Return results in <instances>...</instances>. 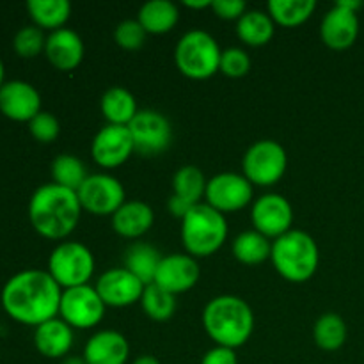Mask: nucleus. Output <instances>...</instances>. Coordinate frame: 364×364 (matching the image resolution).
<instances>
[{
    "mask_svg": "<svg viewBox=\"0 0 364 364\" xmlns=\"http://www.w3.org/2000/svg\"><path fill=\"white\" fill-rule=\"evenodd\" d=\"M63 288L48 270L28 269L14 274L2 288V308L25 326H41L59 315Z\"/></svg>",
    "mask_w": 364,
    "mask_h": 364,
    "instance_id": "1",
    "label": "nucleus"
},
{
    "mask_svg": "<svg viewBox=\"0 0 364 364\" xmlns=\"http://www.w3.org/2000/svg\"><path fill=\"white\" fill-rule=\"evenodd\" d=\"M82 206L77 192L57 183L41 185L28 201V219L36 233L48 240H63L73 233Z\"/></svg>",
    "mask_w": 364,
    "mask_h": 364,
    "instance_id": "2",
    "label": "nucleus"
},
{
    "mask_svg": "<svg viewBox=\"0 0 364 364\" xmlns=\"http://www.w3.org/2000/svg\"><path fill=\"white\" fill-rule=\"evenodd\" d=\"M203 327L217 347L238 348L245 345L255 331V313L237 295H219L206 304Z\"/></svg>",
    "mask_w": 364,
    "mask_h": 364,
    "instance_id": "3",
    "label": "nucleus"
},
{
    "mask_svg": "<svg viewBox=\"0 0 364 364\" xmlns=\"http://www.w3.org/2000/svg\"><path fill=\"white\" fill-rule=\"evenodd\" d=\"M270 259L281 277L290 283H306L318 269V245L306 231L290 230L272 242Z\"/></svg>",
    "mask_w": 364,
    "mask_h": 364,
    "instance_id": "4",
    "label": "nucleus"
},
{
    "mask_svg": "<svg viewBox=\"0 0 364 364\" xmlns=\"http://www.w3.org/2000/svg\"><path fill=\"white\" fill-rule=\"evenodd\" d=\"M226 217L206 203L192 206L181 219V242L192 258L215 255L226 242Z\"/></svg>",
    "mask_w": 364,
    "mask_h": 364,
    "instance_id": "5",
    "label": "nucleus"
},
{
    "mask_svg": "<svg viewBox=\"0 0 364 364\" xmlns=\"http://www.w3.org/2000/svg\"><path fill=\"white\" fill-rule=\"evenodd\" d=\"M220 52L215 38L205 31H188L174 50V60L181 75L192 80H206L220 68Z\"/></svg>",
    "mask_w": 364,
    "mask_h": 364,
    "instance_id": "6",
    "label": "nucleus"
},
{
    "mask_svg": "<svg viewBox=\"0 0 364 364\" xmlns=\"http://www.w3.org/2000/svg\"><path fill=\"white\" fill-rule=\"evenodd\" d=\"M95 272L92 252L80 242H63L48 258V274L63 290L84 287Z\"/></svg>",
    "mask_w": 364,
    "mask_h": 364,
    "instance_id": "7",
    "label": "nucleus"
},
{
    "mask_svg": "<svg viewBox=\"0 0 364 364\" xmlns=\"http://www.w3.org/2000/svg\"><path fill=\"white\" fill-rule=\"evenodd\" d=\"M288 156L283 146L276 141H258L245 151L242 160L244 176L251 185L270 187L276 185L287 173Z\"/></svg>",
    "mask_w": 364,
    "mask_h": 364,
    "instance_id": "8",
    "label": "nucleus"
},
{
    "mask_svg": "<svg viewBox=\"0 0 364 364\" xmlns=\"http://www.w3.org/2000/svg\"><path fill=\"white\" fill-rule=\"evenodd\" d=\"M105 308L96 288L84 284L63 290L59 315L71 329H91L102 322Z\"/></svg>",
    "mask_w": 364,
    "mask_h": 364,
    "instance_id": "9",
    "label": "nucleus"
},
{
    "mask_svg": "<svg viewBox=\"0 0 364 364\" xmlns=\"http://www.w3.org/2000/svg\"><path fill=\"white\" fill-rule=\"evenodd\" d=\"M82 210L92 215H114L127 203L124 187L110 174H91L77 191Z\"/></svg>",
    "mask_w": 364,
    "mask_h": 364,
    "instance_id": "10",
    "label": "nucleus"
},
{
    "mask_svg": "<svg viewBox=\"0 0 364 364\" xmlns=\"http://www.w3.org/2000/svg\"><path fill=\"white\" fill-rule=\"evenodd\" d=\"M359 0H338L333 9L327 11L320 23V38L333 50H347L355 43L359 34L358 9Z\"/></svg>",
    "mask_w": 364,
    "mask_h": 364,
    "instance_id": "11",
    "label": "nucleus"
},
{
    "mask_svg": "<svg viewBox=\"0 0 364 364\" xmlns=\"http://www.w3.org/2000/svg\"><path fill=\"white\" fill-rule=\"evenodd\" d=\"M206 205L224 213L245 208L252 199V185L244 174L220 173L206 181Z\"/></svg>",
    "mask_w": 364,
    "mask_h": 364,
    "instance_id": "12",
    "label": "nucleus"
},
{
    "mask_svg": "<svg viewBox=\"0 0 364 364\" xmlns=\"http://www.w3.org/2000/svg\"><path fill=\"white\" fill-rule=\"evenodd\" d=\"M135 151L144 156H155L166 151L173 139L171 123L164 114L156 110H139L137 116L128 124Z\"/></svg>",
    "mask_w": 364,
    "mask_h": 364,
    "instance_id": "13",
    "label": "nucleus"
},
{
    "mask_svg": "<svg viewBox=\"0 0 364 364\" xmlns=\"http://www.w3.org/2000/svg\"><path fill=\"white\" fill-rule=\"evenodd\" d=\"M251 220L258 233L276 240L291 230L294 210L284 196L265 194L252 205Z\"/></svg>",
    "mask_w": 364,
    "mask_h": 364,
    "instance_id": "14",
    "label": "nucleus"
},
{
    "mask_svg": "<svg viewBox=\"0 0 364 364\" xmlns=\"http://www.w3.org/2000/svg\"><path fill=\"white\" fill-rule=\"evenodd\" d=\"M134 151V139L128 127H117V124L103 127L95 135L91 144L92 160L105 169L123 166Z\"/></svg>",
    "mask_w": 364,
    "mask_h": 364,
    "instance_id": "15",
    "label": "nucleus"
},
{
    "mask_svg": "<svg viewBox=\"0 0 364 364\" xmlns=\"http://www.w3.org/2000/svg\"><path fill=\"white\" fill-rule=\"evenodd\" d=\"M95 288L105 306L127 308L141 301L146 284L123 267V269H110L103 272Z\"/></svg>",
    "mask_w": 364,
    "mask_h": 364,
    "instance_id": "16",
    "label": "nucleus"
},
{
    "mask_svg": "<svg viewBox=\"0 0 364 364\" xmlns=\"http://www.w3.org/2000/svg\"><path fill=\"white\" fill-rule=\"evenodd\" d=\"M198 259L188 255L162 256L153 283L169 294L178 295L192 290L199 281Z\"/></svg>",
    "mask_w": 364,
    "mask_h": 364,
    "instance_id": "17",
    "label": "nucleus"
},
{
    "mask_svg": "<svg viewBox=\"0 0 364 364\" xmlns=\"http://www.w3.org/2000/svg\"><path fill=\"white\" fill-rule=\"evenodd\" d=\"M0 112L13 121L28 123L41 112L38 89L25 80H9L0 87Z\"/></svg>",
    "mask_w": 364,
    "mask_h": 364,
    "instance_id": "18",
    "label": "nucleus"
},
{
    "mask_svg": "<svg viewBox=\"0 0 364 364\" xmlns=\"http://www.w3.org/2000/svg\"><path fill=\"white\" fill-rule=\"evenodd\" d=\"M46 59L59 71H71L80 66L84 59V43L71 28H59L50 32L45 46Z\"/></svg>",
    "mask_w": 364,
    "mask_h": 364,
    "instance_id": "19",
    "label": "nucleus"
},
{
    "mask_svg": "<svg viewBox=\"0 0 364 364\" xmlns=\"http://www.w3.org/2000/svg\"><path fill=\"white\" fill-rule=\"evenodd\" d=\"M130 345L127 338L116 331H100L92 334L84 347V361L87 364H127Z\"/></svg>",
    "mask_w": 364,
    "mask_h": 364,
    "instance_id": "20",
    "label": "nucleus"
},
{
    "mask_svg": "<svg viewBox=\"0 0 364 364\" xmlns=\"http://www.w3.org/2000/svg\"><path fill=\"white\" fill-rule=\"evenodd\" d=\"M34 345L45 358L64 359L73 347V329L63 318H52L36 327Z\"/></svg>",
    "mask_w": 364,
    "mask_h": 364,
    "instance_id": "21",
    "label": "nucleus"
},
{
    "mask_svg": "<svg viewBox=\"0 0 364 364\" xmlns=\"http://www.w3.org/2000/svg\"><path fill=\"white\" fill-rule=\"evenodd\" d=\"M155 223L151 206L142 201H127L112 215V228L124 238H139L148 233Z\"/></svg>",
    "mask_w": 364,
    "mask_h": 364,
    "instance_id": "22",
    "label": "nucleus"
},
{
    "mask_svg": "<svg viewBox=\"0 0 364 364\" xmlns=\"http://www.w3.org/2000/svg\"><path fill=\"white\" fill-rule=\"evenodd\" d=\"M178 7L169 0H149L139 9L137 21L142 25L146 34H167L178 23Z\"/></svg>",
    "mask_w": 364,
    "mask_h": 364,
    "instance_id": "23",
    "label": "nucleus"
},
{
    "mask_svg": "<svg viewBox=\"0 0 364 364\" xmlns=\"http://www.w3.org/2000/svg\"><path fill=\"white\" fill-rule=\"evenodd\" d=\"M100 109L109 124L117 127H128L139 112L134 95L123 87L107 89L100 102Z\"/></svg>",
    "mask_w": 364,
    "mask_h": 364,
    "instance_id": "24",
    "label": "nucleus"
},
{
    "mask_svg": "<svg viewBox=\"0 0 364 364\" xmlns=\"http://www.w3.org/2000/svg\"><path fill=\"white\" fill-rule=\"evenodd\" d=\"M160 262H162L160 252L151 245L142 244V242L130 245L124 252V269L130 270L146 287L155 281V274Z\"/></svg>",
    "mask_w": 364,
    "mask_h": 364,
    "instance_id": "25",
    "label": "nucleus"
},
{
    "mask_svg": "<svg viewBox=\"0 0 364 364\" xmlns=\"http://www.w3.org/2000/svg\"><path fill=\"white\" fill-rule=\"evenodd\" d=\"M27 11L36 27L59 31L70 20L71 4L68 0H28Z\"/></svg>",
    "mask_w": 364,
    "mask_h": 364,
    "instance_id": "26",
    "label": "nucleus"
},
{
    "mask_svg": "<svg viewBox=\"0 0 364 364\" xmlns=\"http://www.w3.org/2000/svg\"><path fill=\"white\" fill-rule=\"evenodd\" d=\"M173 198L187 205L188 208L199 205L206 192V180L201 169L196 166L180 167L173 178Z\"/></svg>",
    "mask_w": 364,
    "mask_h": 364,
    "instance_id": "27",
    "label": "nucleus"
},
{
    "mask_svg": "<svg viewBox=\"0 0 364 364\" xmlns=\"http://www.w3.org/2000/svg\"><path fill=\"white\" fill-rule=\"evenodd\" d=\"M267 9L274 23L294 28L311 18L316 9V2L315 0H270Z\"/></svg>",
    "mask_w": 364,
    "mask_h": 364,
    "instance_id": "28",
    "label": "nucleus"
},
{
    "mask_svg": "<svg viewBox=\"0 0 364 364\" xmlns=\"http://www.w3.org/2000/svg\"><path fill=\"white\" fill-rule=\"evenodd\" d=\"M237 36L247 46L258 48V46L267 45L274 36L272 18L263 11H247L237 21Z\"/></svg>",
    "mask_w": 364,
    "mask_h": 364,
    "instance_id": "29",
    "label": "nucleus"
},
{
    "mask_svg": "<svg viewBox=\"0 0 364 364\" xmlns=\"http://www.w3.org/2000/svg\"><path fill=\"white\" fill-rule=\"evenodd\" d=\"M231 251H233L235 258L244 265H259L270 258L272 244L269 242V238L263 237L256 230L244 231L235 238Z\"/></svg>",
    "mask_w": 364,
    "mask_h": 364,
    "instance_id": "30",
    "label": "nucleus"
},
{
    "mask_svg": "<svg viewBox=\"0 0 364 364\" xmlns=\"http://www.w3.org/2000/svg\"><path fill=\"white\" fill-rule=\"evenodd\" d=\"M313 338L322 350H338L347 341V323L336 313H326L316 320L313 327Z\"/></svg>",
    "mask_w": 364,
    "mask_h": 364,
    "instance_id": "31",
    "label": "nucleus"
},
{
    "mask_svg": "<svg viewBox=\"0 0 364 364\" xmlns=\"http://www.w3.org/2000/svg\"><path fill=\"white\" fill-rule=\"evenodd\" d=\"M87 169L84 162L73 155H59L52 162V178L53 183L60 185L64 188L77 192L87 180Z\"/></svg>",
    "mask_w": 364,
    "mask_h": 364,
    "instance_id": "32",
    "label": "nucleus"
},
{
    "mask_svg": "<svg viewBox=\"0 0 364 364\" xmlns=\"http://www.w3.org/2000/svg\"><path fill=\"white\" fill-rule=\"evenodd\" d=\"M176 295L162 290L155 283L148 284L144 288V294L141 297V306L146 315L155 322H166L176 311Z\"/></svg>",
    "mask_w": 364,
    "mask_h": 364,
    "instance_id": "33",
    "label": "nucleus"
},
{
    "mask_svg": "<svg viewBox=\"0 0 364 364\" xmlns=\"http://www.w3.org/2000/svg\"><path fill=\"white\" fill-rule=\"evenodd\" d=\"M14 52L23 59H32V57L39 55L45 52L46 38L43 31L36 25H27V27L20 28L13 39Z\"/></svg>",
    "mask_w": 364,
    "mask_h": 364,
    "instance_id": "34",
    "label": "nucleus"
},
{
    "mask_svg": "<svg viewBox=\"0 0 364 364\" xmlns=\"http://www.w3.org/2000/svg\"><path fill=\"white\" fill-rule=\"evenodd\" d=\"M146 31L137 20H124L114 31V41L123 50H139L146 41Z\"/></svg>",
    "mask_w": 364,
    "mask_h": 364,
    "instance_id": "35",
    "label": "nucleus"
},
{
    "mask_svg": "<svg viewBox=\"0 0 364 364\" xmlns=\"http://www.w3.org/2000/svg\"><path fill=\"white\" fill-rule=\"evenodd\" d=\"M251 70V57L245 50L242 48H228L224 50L220 55V68L226 77L230 78H240L245 77Z\"/></svg>",
    "mask_w": 364,
    "mask_h": 364,
    "instance_id": "36",
    "label": "nucleus"
},
{
    "mask_svg": "<svg viewBox=\"0 0 364 364\" xmlns=\"http://www.w3.org/2000/svg\"><path fill=\"white\" fill-rule=\"evenodd\" d=\"M28 132L41 144H50L59 137L60 124L57 117L50 112H39L34 119L28 121Z\"/></svg>",
    "mask_w": 364,
    "mask_h": 364,
    "instance_id": "37",
    "label": "nucleus"
},
{
    "mask_svg": "<svg viewBox=\"0 0 364 364\" xmlns=\"http://www.w3.org/2000/svg\"><path fill=\"white\" fill-rule=\"evenodd\" d=\"M210 9L220 18V20H240L247 13V4L244 0H212Z\"/></svg>",
    "mask_w": 364,
    "mask_h": 364,
    "instance_id": "38",
    "label": "nucleus"
},
{
    "mask_svg": "<svg viewBox=\"0 0 364 364\" xmlns=\"http://www.w3.org/2000/svg\"><path fill=\"white\" fill-rule=\"evenodd\" d=\"M201 364H238V358L233 348L213 347L203 355Z\"/></svg>",
    "mask_w": 364,
    "mask_h": 364,
    "instance_id": "39",
    "label": "nucleus"
},
{
    "mask_svg": "<svg viewBox=\"0 0 364 364\" xmlns=\"http://www.w3.org/2000/svg\"><path fill=\"white\" fill-rule=\"evenodd\" d=\"M185 7H191V9H206V7H212V0H185Z\"/></svg>",
    "mask_w": 364,
    "mask_h": 364,
    "instance_id": "40",
    "label": "nucleus"
},
{
    "mask_svg": "<svg viewBox=\"0 0 364 364\" xmlns=\"http://www.w3.org/2000/svg\"><path fill=\"white\" fill-rule=\"evenodd\" d=\"M134 364H162V363H160L156 358H153V355H141V358L135 359Z\"/></svg>",
    "mask_w": 364,
    "mask_h": 364,
    "instance_id": "41",
    "label": "nucleus"
},
{
    "mask_svg": "<svg viewBox=\"0 0 364 364\" xmlns=\"http://www.w3.org/2000/svg\"><path fill=\"white\" fill-rule=\"evenodd\" d=\"M60 364H87L84 361V358H78V355H66Z\"/></svg>",
    "mask_w": 364,
    "mask_h": 364,
    "instance_id": "42",
    "label": "nucleus"
},
{
    "mask_svg": "<svg viewBox=\"0 0 364 364\" xmlns=\"http://www.w3.org/2000/svg\"><path fill=\"white\" fill-rule=\"evenodd\" d=\"M4 77H6V70H4V63L0 60V87L6 84V82H4Z\"/></svg>",
    "mask_w": 364,
    "mask_h": 364,
    "instance_id": "43",
    "label": "nucleus"
}]
</instances>
